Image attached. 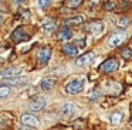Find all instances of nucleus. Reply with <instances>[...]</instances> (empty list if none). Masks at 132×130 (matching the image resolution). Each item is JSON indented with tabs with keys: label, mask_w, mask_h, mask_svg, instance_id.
Returning a JSON list of instances; mask_svg holds the SVG:
<instances>
[{
	"label": "nucleus",
	"mask_w": 132,
	"mask_h": 130,
	"mask_svg": "<svg viewBox=\"0 0 132 130\" xmlns=\"http://www.w3.org/2000/svg\"><path fill=\"white\" fill-rule=\"evenodd\" d=\"M84 23V16H75V17H70V18L64 20V25L65 27H71V25H80Z\"/></svg>",
	"instance_id": "obj_13"
},
{
	"label": "nucleus",
	"mask_w": 132,
	"mask_h": 130,
	"mask_svg": "<svg viewBox=\"0 0 132 130\" xmlns=\"http://www.w3.org/2000/svg\"><path fill=\"white\" fill-rule=\"evenodd\" d=\"M55 82H57V79H55V78H46V79L41 81L40 88L43 90H50V89H53V86L55 85Z\"/></svg>",
	"instance_id": "obj_15"
},
{
	"label": "nucleus",
	"mask_w": 132,
	"mask_h": 130,
	"mask_svg": "<svg viewBox=\"0 0 132 130\" xmlns=\"http://www.w3.org/2000/svg\"><path fill=\"white\" fill-rule=\"evenodd\" d=\"M67 7L68 8H77L82 4V0H67Z\"/></svg>",
	"instance_id": "obj_18"
},
{
	"label": "nucleus",
	"mask_w": 132,
	"mask_h": 130,
	"mask_svg": "<svg viewBox=\"0 0 132 130\" xmlns=\"http://www.w3.org/2000/svg\"><path fill=\"white\" fill-rule=\"evenodd\" d=\"M12 40L14 42H23V41H27L30 40V35L23 30V28H16L12 34Z\"/></svg>",
	"instance_id": "obj_8"
},
{
	"label": "nucleus",
	"mask_w": 132,
	"mask_h": 130,
	"mask_svg": "<svg viewBox=\"0 0 132 130\" xmlns=\"http://www.w3.org/2000/svg\"><path fill=\"white\" fill-rule=\"evenodd\" d=\"M51 3V0H38V4H40L41 8H47Z\"/></svg>",
	"instance_id": "obj_24"
},
{
	"label": "nucleus",
	"mask_w": 132,
	"mask_h": 130,
	"mask_svg": "<svg viewBox=\"0 0 132 130\" xmlns=\"http://www.w3.org/2000/svg\"><path fill=\"white\" fill-rule=\"evenodd\" d=\"M85 44H87V42L84 41V38H80V40H77V41H75V45H77V47H80V48H84V47H85Z\"/></svg>",
	"instance_id": "obj_25"
},
{
	"label": "nucleus",
	"mask_w": 132,
	"mask_h": 130,
	"mask_svg": "<svg viewBox=\"0 0 132 130\" xmlns=\"http://www.w3.org/2000/svg\"><path fill=\"white\" fill-rule=\"evenodd\" d=\"M121 57L125 58V59L132 58V50H131V48H123V50L121 51Z\"/></svg>",
	"instance_id": "obj_22"
},
{
	"label": "nucleus",
	"mask_w": 132,
	"mask_h": 130,
	"mask_svg": "<svg viewBox=\"0 0 132 130\" xmlns=\"http://www.w3.org/2000/svg\"><path fill=\"white\" fill-rule=\"evenodd\" d=\"M16 2H17V3H24L26 0H16Z\"/></svg>",
	"instance_id": "obj_26"
},
{
	"label": "nucleus",
	"mask_w": 132,
	"mask_h": 130,
	"mask_svg": "<svg viewBox=\"0 0 132 130\" xmlns=\"http://www.w3.org/2000/svg\"><path fill=\"white\" fill-rule=\"evenodd\" d=\"M95 58V54L94 52H87L84 54V55L78 57L77 61H75V64L78 65V67H84V65H88L89 62H92V59Z\"/></svg>",
	"instance_id": "obj_10"
},
{
	"label": "nucleus",
	"mask_w": 132,
	"mask_h": 130,
	"mask_svg": "<svg viewBox=\"0 0 132 130\" xmlns=\"http://www.w3.org/2000/svg\"><path fill=\"white\" fill-rule=\"evenodd\" d=\"M125 38H126V34L125 33H117V34H114V35L108 40V45L111 48L119 47V45L125 41Z\"/></svg>",
	"instance_id": "obj_6"
},
{
	"label": "nucleus",
	"mask_w": 132,
	"mask_h": 130,
	"mask_svg": "<svg viewBox=\"0 0 132 130\" xmlns=\"http://www.w3.org/2000/svg\"><path fill=\"white\" fill-rule=\"evenodd\" d=\"M117 24H118V27L125 28V27H128V25H129V18H126V17H119L118 21H117Z\"/></svg>",
	"instance_id": "obj_20"
},
{
	"label": "nucleus",
	"mask_w": 132,
	"mask_h": 130,
	"mask_svg": "<svg viewBox=\"0 0 132 130\" xmlns=\"http://www.w3.org/2000/svg\"><path fill=\"white\" fill-rule=\"evenodd\" d=\"M21 71H23V68H21V67H10V68H6V69L2 71L0 75L3 76V78H9V76H19Z\"/></svg>",
	"instance_id": "obj_11"
},
{
	"label": "nucleus",
	"mask_w": 132,
	"mask_h": 130,
	"mask_svg": "<svg viewBox=\"0 0 132 130\" xmlns=\"http://www.w3.org/2000/svg\"><path fill=\"white\" fill-rule=\"evenodd\" d=\"M75 109H77V106H75L74 103H71V102L64 103L63 107H61V110H60V115L63 116L64 119H70V117H72V116H74Z\"/></svg>",
	"instance_id": "obj_4"
},
{
	"label": "nucleus",
	"mask_w": 132,
	"mask_h": 130,
	"mask_svg": "<svg viewBox=\"0 0 132 130\" xmlns=\"http://www.w3.org/2000/svg\"><path fill=\"white\" fill-rule=\"evenodd\" d=\"M38 61L41 62V64H46L47 61L50 59V57H51V48L50 47H44L41 48L40 51H38Z\"/></svg>",
	"instance_id": "obj_12"
},
{
	"label": "nucleus",
	"mask_w": 132,
	"mask_h": 130,
	"mask_svg": "<svg viewBox=\"0 0 132 130\" xmlns=\"http://www.w3.org/2000/svg\"><path fill=\"white\" fill-rule=\"evenodd\" d=\"M12 89L9 86H0V98H6V96L10 95Z\"/></svg>",
	"instance_id": "obj_21"
},
{
	"label": "nucleus",
	"mask_w": 132,
	"mask_h": 130,
	"mask_svg": "<svg viewBox=\"0 0 132 130\" xmlns=\"http://www.w3.org/2000/svg\"><path fill=\"white\" fill-rule=\"evenodd\" d=\"M21 123L27 127H38L40 126V122L36 116L30 115V113H26V115L21 116Z\"/></svg>",
	"instance_id": "obj_5"
},
{
	"label": "nucleus",
	"mask_w": 132,
	"mask_h": 130,
	"mask_svg": "<svg viewBox=\"0 0 132 130\" xmlns=\"http://www.w3.org/2000/svg\"><path fill=\"white\" fill-rule=\"evenodd\" d=\"M2 21H3V17L0 16V24H2Z\"/></svg>",
	"instance_id": "obj_27"
},
{
	"label": "nucleus",
	"mask_w": 132,
	"mask_h": 130,
	"mask_svg": "<svg viewBox=\"0 0 132 130\" xmlns=\"http://www.w3.org/2000/svg\"><path fill=\"white\" fill-rule=\"evenodd\" d=\"M84 85H85V81L84 79H72L68 83L65 85V90L70 93V95H77V93L82 92Z\"/></svg>",
	"instance_id": "obj_1"
},
{
	"label": "nucleus",
	"mask_w": 132,
	"mask_h": 130,
	"mask_svg": "<svg viewBox=\"0 0 132 130\" xmlns=\"http://www.w3.org/2000/svg\"><path fill=\"white\" fill-rule=\"evenodd\" d=\"M129 126L132 127V119H131V120H129Z\"/></svg>",
	"instance_id": "obj_28"
},
{
	"label": "nucleus",
	"mask_w": 132,
	"mask_h": 130,
	"mask_svg": "<svg viewBox=\"0 0 132 130\" xmlns=\"http://www.w3.org/2000/svg\"><path fill=\"white\" fill-rule=\"evenodd\" d=\"M118 67H119V64L117 62V59L111 58V59H106V61L104 62L101 69H102L104 73H111V72H114V71H117Z\"/></svg>",
	"instance_id": "obj_7"
},
{
	"label": "nucleus",
	"mask_w": 132,
	"mask_h": 130,
	"mask_svg": "<svg viewBox=\"0 0 132 130\" xmlns=\"http://www.w3.org/2000/svg\"><path fill=\"white\" fill-rule=\"evenodd\" d=\"M27 82L26 78L21 76H9V78L3 79V85H14V86H21Z\"/></svg>",
	"instance_id": "obj_9"
},
{
	"label": "nucleus",
	"mask_w": 132,
	"mask_h": 130,
	"mask_svg": "<svg viewBox=\"0 0 132 130\" xmlns=\"http://www.w3.org/2000/svg\"><path fill=\"white\" fill-rule=\"evenodd\" d=\"M43 28H44V33L51 34L53 31L55 30V24H54V23H51V21H50V23H46V24L43 25Z\"/></svg>",
	"instance_id": "obj_19"
},
{
	"label": "nucleus",
	"mask_w": 132,
	"mask_h": 130,
	"mask_svg": "<svg viewBox=\"0 0 132 130\" xmlns=\"http://www.w3.org/2000/svg\"><path fill=\"white\" fill-rule=\"evenodd\" d=\"M72 37V33L70 28H61L60 31H58V40H61V41H64V40H70Z\"/></svg>",
	"instance_id": "obj_16"
},
{
	"label": "nucleus",
	"mask_w": 132,
	"mask_h": 130,
	"mask_svg": "<svg viewBox=\"0 0 132 130\" xmlns=\"http://www.w3.org/2000/svg\"><path fill=\"white\" fill-rule=\"evenodd\" d=\"M122 117H123L122 112H115V113H112V115L109 116V122H111L112 124H118V123L122 122Z\"/></svg>",
	"instance_id": "obj_17"
},
{
	"label": "nucleus",
	"mask_w": 132,
	"mask_h": 130,
	"mask_svg": "<svg viewBox=\"0 0 132 130\" xmlns=\"http://www.w3.org/2000/svg\"><path fill=\"white\" fill-rule=\"evenodd\" d=\"M85 31L87 33H92L94 35H100L104 31V24L101 21H91L85 25Z\"/></svg>",
	"instance_id": "obj_3"
},
{
	"label": "nucleus",
	"mask_w": 132,
	"mask_h": 130,
	"mask_svg": "<svg viewBox=\"0 0 132 130\" xmlns=\"http://www.w3.org/2000/svg\"><path fill=\"white\" fill-rule=\"evenodd\" d=\"M46 103H47V99L44 98V96H36L34 99L30 100L29 110H31V112H38V110H41L46 106Z\"/></svg>",
	"instance_id": "obj_2"
},
{
	"label": "nucleus",
	"mask_w": 132,
	"mask_h": 130,
	"mask_svg": "<svg viewBox=\"0 0 132 130\" xmlns=\"http://www.w3.org/2000/svg\"><path fill=\"white\" fill-rule=\"evenodd\" d=\"M115 6H117V4H115L114 0H108V2L104 4V8H105L106 11H111V10H114V8H115Z\"/></svg>",
	"instance_id": "obj_23"
},
{
	"label": "nucleus",
	"mask_w": 132,
	"mask_h": 130,
	"mask_svg": "<svg viewBox=\"0 0 132 130\" xmlns=\"http://www.w3.org/2000/svg\"><path fill=\"white\" fill-rule=\"evenodd\" d=\"M63 51H64V54L68 55V57H77L78 55V48L75 44H64Z\"/></svg>",
	"instance_id": "obj_14"
}]
</instances>
